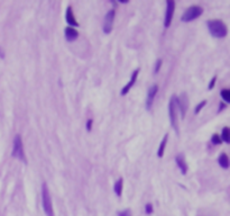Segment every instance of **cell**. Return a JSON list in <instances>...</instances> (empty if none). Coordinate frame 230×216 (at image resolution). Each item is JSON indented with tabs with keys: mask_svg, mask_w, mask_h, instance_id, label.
I'll return each instance as SVG.
<instances>
[{
	"mask_svg": "<svg viewBox=\"0 0 230 216\" xmlns=\"http://www.w3.org/2000/svg\"><path fill=\"white\" fill-rule=\"evenodd\" d=\"M208 25V29L210 34L216 38H224L227 36L228 34V28H227V25L224 24L222 20H219V19H211V20H208L207 23Z\"/></svg>",
	"mask_w": 230,
	"mask_h": 216,
	"instance_id": "6da1fadb",
	"label": "cell"
},
{
	"mask_svg": "<svg viewBox=\"0 0 230 216\" xmlns=\"http://www.w3.org/2000/svg\"><path fill=\"white\" fill-rule=\"evenodd\" d=\"M42 204H43V208H44L46 216H54L51 195L48 191V187L45 182H43V185H42Z\"/></svg>",
	"mask_w": 230,
	"mask_h": 216,
	"instance_id": "7a4b0ae2",
	"label": "cell"
},
{
	"mask_svg": "<svg viewBox=\"0 0 230 216\" xmlns=\"http://www.w3.org/2000/svg\"><path fill=\"white\" fill-rule=\"evenodd\" d=\"M177 105H176V97L172 96L170 104H168V114H170V119L171 124L174 131L179 134V119H177Z\"/></svg>",
	"mask_w": 230,
	"mask_h": 216,
	"instance_id": "3957f363",
	"label": "cell"
},
{
	"mask_svg": "<svg viewBox=\"0 0 230 216\" xmlns=\"http://www.w3.org/2000/svg\"><path fill=\"white\" fill-rule=\"evenodd\" d=\"M13 157L16 159L20 160L23 162H26L25 152H24V145H23V141L21 136L19 134H17L13 139Z\"/></svg>",
	"mask_w": 230,
	"mask_h": 216,
	"instance_id": "277c9868",
	"label": "cell"
},
{
	"mask_svg": "<svg viewBox=\"0 0 230 216\" xmlns=\"http://www.w3.org/2000/svg\"><path fill=\"white\" fill-rule=\"evenodd\" d=\"M203 14V8L198 5L189 7L186 9V11L182 15V21H192L194 19H197Z\"/></svg>",
	"mask_w": 230,
	"mask_h": 216,
	"instance_id": "5b68a950",
	"label": "cell"
},
{
	"mask_svg": "<svg viewBox=\"0 0 230 216\" xmlns=\"http://www.w3.org/2000/svg\"><path fill=\"white\" fill-rule=\"evenodd\" d=\"M115 9H110L104 16V21H103V32L104 34H110L112 28H114V20H115Z\"/></svg>",
	"mask_w": 230,
	"mask_h": 216,
	"instance_id": "8992f818",
	"label": "cell"
},
{
	"mask_svg": "<svg viewBox=\"0 0 230 216\" xmlns=\"http://www.w3.org/2000/svg\"><path fill=\"white\" fill-rule=\"evenodd\" d=\"M174 9H175V2L173 0H168L166 2V11H165V18H164V26L166 28L170 27L171 23H172Z\"/></svg>",
	"mask_w": 230,
	"mask_h": 216,
	"instance_id": "52a82bcc",
	"label": "cell"
},
{
	"mask_svg": "<svg viewBox=\"0 0 230 216\" xmlns=\"http://www.w3.org/2000/svg\"><path fill=\"white\" fill-rule=\"evenodd\" d=\"M176 105H177V109L181 112V116L182 118L185 116L186 110H187V106H189V102H187V96L186 94H182V96L177 98L176 97Z\"/></svg>",
	"mask_w": 230,
	"mask_h": 216,
	"instance_id": "ba28073f",
	"label": "cell"
},
{
	"mask_svg": "<svg viewBox=\"0 0 230 216\" xmlns=\"http://www.w3.org/2000/svg\"><path fill=\"white\" fill-rule=\"evenodd\" d=\"M158 91V86L157 84H153L149 89H148V92H147V97H146V108L147 109H150L152 106H153L154 102V98Z\"/></svg>",
	"mask_w": 230,
	"mask_h": 216,
	"instance_id": "9c48e42d",
	"label": "cell"
},
{
	"mask_svg": "<svg viewBox=\"0 0 230 216\" xmlns=\"http://www.w3.org/2000/svg\"><path fill=\"white\" fill-rule=\"evenodd\" d=\"M138 73H139V69H136V70L133 72V74H131V77H130V80L128 81V83L124 87L121 89V96H125L127 95L128 92H129V90L131 89V87L135 84V82H136V80H137V77H138Z\"/></svg>",
	"mask_w": 230,
	"mask_h": 216,
	"instance_id": "30bf717a",
	"label": "cell"
},
{
	"mask_svg": "<svg viewBox=\"0 0 230 216\" xmlns=\"http://www.w3.org/2000/svg\"><path fill=\"white\" fill-rule=\"evenodd\" d=\"M64 34H65V38H66V41H69V42H73V41H75L79 36V33L75 28H73V27H66L65 28V31H64Z\"/></svg>",
	"mask_w": 230,
	"mask_h": 216,
	"instance_id": "8fae6325",
	"label": "cell"
},
{
	"mask_svg": "<svg viewBox=\"0 0 230 216\" xmlns=\"http://www.w3.org/2000/svg\"><path fill=\"white\" fill-rule=\"evenodd\" d=\"M65 18H66V21L67 24L71 26H79V23L77 21V19L74 17V14H73V10H72V7L69 6L66 8V14H65Z\"/></svg>",
	"mask_w": 230,
	"mask_h": 216,
	"instance_id": "7c38bea8",
	"label": "cell"
},
{
	"mask_svg": "<svg viewBox=\"0 0 230 216\" xmlns=\"http://www.w3.org/2000/svg\"><path fill=\"white\" fill-rule=\"evenodd\" d=\"M175 162H176L177 167L180 168V170H181V172H182V175H185L186 172H187V165H186L184 157H183L182 154H179V155L175 158Z\"/></svg>",
	"mask_w": 230,
	"mask_h": 216,
	"instance_id": "4fadbf2b",
	"label": "cell"
},
{
	"mask_svg": "<svg viewBox=\"0 0 230 216\" xmlns=\"http://www.w3.org/2000/svg\"><path fill=\"white\" fill-rule=\"evenodd\" d=\"M218 162H219L220 167L224 168V169H228L229 168V158H228V155L226 153H221L220 154V157L218 159Z\"/></svg>",
	"mask_w": 230,
	"mask_h": 216,
	"instance_id": "5bb4252c",
	"label": "cell"
},
{
	"mask_svg": "<svg viewBox=\"0 0 230 216\" xmlns=\"http://www.w3.org/2000/svg\"><path fill=\"white\" fill-rule=\"evenodd\" d=\"M122 187H124V179L122 178H119L117 181H116L115 186H114V190H115L116 195L118 196V197H120L122 194Z\"/></svg>",
	"mask_w": 230,
	"mask_h": 216,
	"instance_id": "9a60e30c",
	"label": "cell"
},
{
	"mask_svg": "<svg viewBox=\"0 0 230 216\" xmlns=\"http://www.w3.org/2000/svg\"><path fill=\"white\" fill-rule=\"evenodd\" d=\"M167 140H168V135H164V137H163V140L160 142V147H158V151H157V155L162 158L163 155H164V151H165V147H166V144H167Z\"/></svg>",
	"mask_w": 230,
	"mask_h": 216,
	"instance_id": "2e32d148",
	"label": "cell"
},
{
	"mask_svg": "<svg viewBox=\"0 0 230 216\" xmlns=\"http://www.w3.org/2000/svg\"><path fill=\"white\" fill-rule=\"evenodd\" d=\"M221 140H224L226 143H229L230 142L229 127H224V129H222V134H221Z\"/></svg>",
	"mask_w": 230,
	"mask_h": 216,
	"instance_id": "e0dca14e",
	"label": "cell"
},
{
	"mask_svg": "<svg viewBox=\"0 0 230 216\" xmlns=\"http://www.w3.org/2000/svg\"><path fill=\"white\" fill-rule=\"evenodd\" d=\"M221 97L224 98V100L226 102H230V90L229 89H224L221 90Z\"/></svg>",
	"mask_w": 230,
	"mask_h": 216,
	"instance_id": "ac0fdd59",
	"label": "cell"
},
{
	"mask_svg": "<svg viewBox=\"0 0 230 216\" xmlns=\"http://www.w3.org/2000/svg\"><path fill=\"white\" fill-rule=\"evenodd\" d=\"M211 141H212V143H213V144H216V145L221 144V142H222L221 137H220L218 134H213V135H212V137H211Z\"/></svg>",
	"mask_w": 230,
	"mask_h": 216,
	"instance_id": "d6986e66",
	"label": "cell"
},
{
	"mask_svg": "<svg viewBox=\"0 0 230 216\" xmlns=\"http://www.w3.org/2000/svg\"><path fill=\"white\" fill-rule=\"evenodd\" d=\"M205 104H207V100H203V102H200V104H199L198 106L195 107V110H194V113H195V114H198V113H200V110H201L202 108L204 107V106H205Z\"/></svg>",
	"mask_w": 230,
	"mask_h": 216,
	"instance_id": "ffe728a7",
	"label": "cell"
},
{
	"mask_svg": "<svg viewBox=\"0 0 230 216\" xmlns=\"http://www.w3.org/2000/svg\"><path fill=\"white\" fill-rule=\"evenodd\" d=\"M160 65H162V60L160 59V60H157V62H156V64H155V69H154V73H155V74L160 71Z\"/></svg>",
	"mask_w": 230,
	"mask_h": 216,
	"instance_id": "44dd1931",
	"label": "cell"
},
{
	"mask_svg": "<svg viewBox=\"0 0 230 216\" xmlns=\"http://www.w3.org/2000/svg\"><path fill=\"white\" fill-rule=\"evenodd\" d=\"M119 216H131V213L129 210H125L119 213Z\"/></svg>",
	"mask_w": 230,
	"mask_h": 216,
	"instance_id": "7402d4cb",
	"label": "cell"
},
{
	"mask_svg": "<svg viewBox=\"0 0 230 216\" xmlns=\"http://www.w3.org/2000/svg\"><path fill=\"white\" fill-rule=\"evenodd\" d=\"M153 213V206L152 204H147L146 205V214H152Z\"/></svg>",
	"mask_w": 230,
	"mask_h": 216,
	"instance_id": "603a6c76",
	"label": "cell"
},
{
	"mask_svg": "<svg viewBox=\"0 0 230 216\" xmlns=\"http://www.w3.org/2000/svg\"><path fill=\"white\" fill-rule=\"evenodd\" d=\"M216 80H217V76L213 77V79H212V80L210 81V83H209V87H208L209 89H212V88H213V86H214V83H216Z\"/></svg>",
	"mask_w": 230,
	"mask_h": 216,
	"instance_id": "cb8c5ba5",
	"label": "cell"
},
{
	"mask_svg": "<svg viewBox=\"0 0 230 216\" xmlns=\"http://www.w3.org/2000/svg\"><path fill=\"white\" fill-rule=\"evenodd\" d=\"M91 127H92V119H89L88 123H87V128H88V131H91Z\"/></svg>",
	"mask_w": 230,
	"mask_h": 216,
	"instance_id": "d4e9b609",
	"label": "cell"
},
{
	"mask_svg": "<svg viewBox=\"0 0 230 216\" xmlns=\"http://www.w3.org/2000/svg\"><path fill=\"white\" fill-rule=\"evenodd\" d=\"M219 112H221V110H222V109H224V107H226V105H224V104H220V106H219Z\"/></svg>",
	"mask_w": 230,
	"mask_h": 216,
	"instance_id": "484cf974",
	"label": "cell"
}]
</instances>
